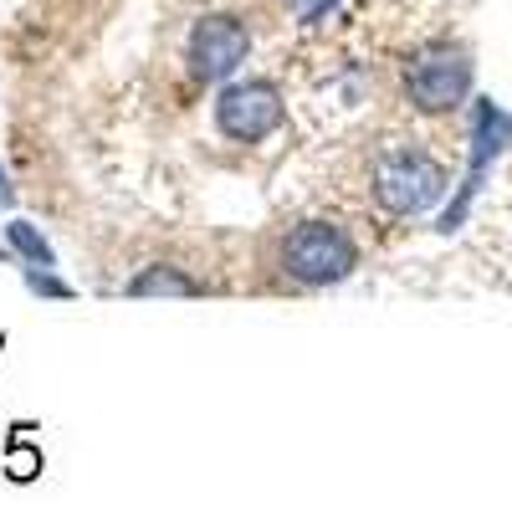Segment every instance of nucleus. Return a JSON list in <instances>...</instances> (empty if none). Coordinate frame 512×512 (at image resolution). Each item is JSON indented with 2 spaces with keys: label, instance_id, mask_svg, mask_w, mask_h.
Masks as SVG:
<instances>
[{
  "label": "nucleus",
  "instance_id": "nucleus-1",
  "mask_svg": "<svg viewBox=\"0 0 512 512\" xmlns=\"http://www.w3.org/2000/svg\"><path fill=\"white\" fill-rule=\"evenodd\" d=\"M359 262H364V251L354 231L338 221H297L277 246V267L297 287H338L359 272Z\"/></svg>",
  "mask_w": 512,
  "mask_h": 512
},
{
  "label": "nucleus",
  "instance_id": "nucleus-2",
  "mask_svg": "<svg viewBox=\"0 0 512 512\" xmlns=\"http://www.w3.org/2000/svg\"><path fill=\"white\" fill-rule=\"evenodd\" d=\"M369 190H374V205L384 210V216H400V221H405V216H425V210L446 205V195H451V169H446L436 154L405 144V149L379 154Z\"/></svg>",
  "mask_w": 512,
  "mask_h": 512
},
{
  "label": "nucleus",
  "instance_id": "nucleus-3",
  "mask_svg": "<svg viewBox=\"0 0 512 512\" xmlns=\"http://www.w3.org/2000/svg\"><path fill=\"white\" fill-rule=\"evenodd\" d=\"M466 144H472V154H466V175H461V185L446 195L441 216H436V231H441V236H456V231L466 226L477 195L487 190L492 164L512 149V113H507L497 98H472V134H466Z\"/></svg>",
  "mask_w": 512,
  "mask_h": 512
},
{
  "label": "nucleus",
  "instance_id": "nucleus-4",
  "mask_svg": "<svg viewBox=\"0 0 512 512\" xmlns=\"http://www.w3.org/2000/svg\"><path fill=\"white\" fill-rule=\"evenodd\" d=\"M472 82H477V62L456 41H431L405 62V98L415 113H456L472 103Z\"/></svg>",
  "mask_w": 512,
  "mask_h": 512
},
{
  "label": "nucleus",
  "instance_id": "nucleus-5",
  "mask_svg": "<svg viewBox=\"0 0 512 512\" xmlns=\"http://www.w3.org/2000/svg\"><path fill=\"white\" fill-rule=\"evenodd\" d=\"M287 123V98L272 77H231L216 93V128L226 144H267Z\"/></svg>",
  "mask_w": 512,
  "mask_h": 512
},
{
  "label": "nucleus",
  "instance_id": "nucleus-6",
  "mask_svg": "<svg viewBox=\"0 0 512 512\" xmlns=\"http://www.w3.org/2000/svg\"><path fill=\"white\" fill-rule=\"evenodd\" d=\"M251 57V31L241 16L231 11H210L190 26L185 36V72L195 82H210V88H221L241 72V62Z\"/></svg>",
  "mask_w": 512,
  "mask_h": 512
},
{
  "label": "nucleus",
  "instance_id": "nucleus-7",
  "mask_svg": "<svg viewBox=\"0 0 512 512\" xmlns=\"http://www.w3.org/2000/svg\"><path fill=\"white\" fill-rule=\"evenodd\" d=\"M205 287L185 272V267H169V262H154L144 267L134 282H128V297H200Z\"/></svg>",
  "mask_w": 512,
  "mask_h": 512
},
{
  "label": "nucleus",
  "instance_id": "nucleus-8",
  "mask_svg": "<svg viewBox=\"0 0 512 512\" xmlns=\"http://www.w3.org/2000/svg\"><path fill=\"white\" fill-rule=\"evenodd\" d=\"M6 246L16 251L21 267H57L52 241L41 236V226H31V221H11V226H6Z\"/></svg>",
  "mask_w": 512,
  "mask_h": 512
},
{
  "label": "nucleus",
  "instance_id": "nucleus-9",
  "mask_svg": "<svg viewBox=\"0 0 512 512\" xmlns=\"http://www.w3.org/2000/svg\"><path fill=\"white\" fill-rule=\"evenodd\" d=\"M26 431L31 425H11V451H6V461H0V472H6L11 482H36L41 477V451L36 446H26Z\"/></svg>",
  "mask_w": 512,
  "mask_h": 512
},
{
  "label": "nucleus",
  "instance_id": "nucleus-10",
  "mask_svg": "<svg viewBox=\"0 0 512 512\" xmlns=\"http://www.w3.org/2000/svg\"><path fill=\"white\" fill-rule=\"evenodd\" d=\"M21 282H26V292L47 297V303H67L72 297V282H62L52 267H21Z\"/></svg>",
  "mask_w": 512,
  "mask_h": 512
},
{
  "label": "nucleus",
  "instance_id": "nucleus-11",
  "mask_svg": "<svg viewBox=\"0 0 512 512\" xmlns=\"http://www.w3.org/2000/svg\"><path fill=\"white\" fill-rule=\"evenodd\" d=\"M282 6L303 21V26H318V21H328V11L338 6V0H282Z\"/></svg>",
  "mask_w": 512,
  "mask_h": 512
},
{
  "label": "nucleus",
  "instance_id": "nucleus-12",
  "mask_svg": "<svg viewBox=\"0 0 512 512\" xmlns=\"http://www.w3.org/2000/svg\"><path fill=\"white\" fill-rule=\"evenodd\" d=\"M16 200V185H11V175H6V164H0V210H6Z\"/></svg>",
  "mask_w": 512,
  "mask_h": 512
},
{
  "label": "nucleus",
  "instance_id": "nucleus-13",
  "mask_svg": "<svg viewBox=\"0 0 512 512\" xmlns=\"http://www.w3.org/2000/svg\"><path fill=\"white\" fill-rule=\"evenodd\" d=\"M0 262H16V251H11V246H0Z\"/></svg>",
  "mask_w": 512,
  "mask_h": 512
},
{
  "label": "nucleus",
  "instance_id": "nucleus-14",
  "mask_svg": "<svg viewBox=\"0 0 512 512\" xmlns=\"http://www.w3.org/2000/svg\"><path fill=\"white\" fill-rule=\"evenodd\" d=\"M0 349H6V333H0Z\"/></svg>",
  "mask_w": 512,
  "mask_h": 512
}]
</instances>
